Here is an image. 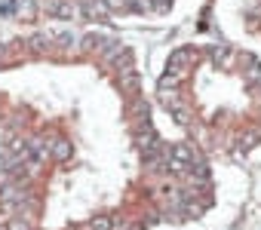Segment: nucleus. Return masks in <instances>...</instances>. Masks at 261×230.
<instances>
[{
	"mask_svg": "<svg viewBox=\"0 0 261 230\" xmlns=\"http://www.w3.org/2000/svg\"><path fill=\"white\" fill-rule=\"evenodd\" d=\"M111 62H114V68H117L120 74H123V71H133V52H129L126 46H123V49H120V52H117Z\"/></svg>",
	"mask_w": 261,
	"mask_h": 230,
	"instance_id": "nucleus-5",
	"label": "nucleus"
},
{
	"mask_svg": "<svg viewBox=\"0 0 261 230\" xmlns=\"http://www.w3.org/2000/svg\"><path fill=\"white\" fill-rule=\"evenodd\" d=\"M89 230H114V218H108V215L92 218V221H89Z\"/></svg>",
	"mask_w": 261,
	"mask_h": 230,
	"instance_id": "nucleus-9",
	"label": "nucleus"
},
{
	"mask_svg": "<svg viewBox=\"0 0 261 230\" xmlns=\"http://www.w3.org/2000/svg\"><path fill=\"white\" fill-rule=\"evenodd\" d=\"M108 40H111V37H105V34H86L80 46H83V49H89V52H101V49L108 46Z\"/></svg>",
	"mask_w": 261,
	"mask_h": 230,
	"instance_id": "nucleus-3",
	"label": "nucleus"
},
{
	"mask_svg": "<svg viewBox=\"0 0 261 230\" xmlns=\"http://www.w3.org/2000/svg\"><path fill=\"white\" fill-rule=\"evenodd\" d=\"M120 86H126V89H133V92H136V86H139V74H136V71H123V74H120Z\"/></svg>",
	"mask_w": 261,
	"mask_h": 230,
	"instance_id": "nucleus-8",
	"label": "nucleus"
},
{
	"mask_svg": "<svg viewBox=\"0 0 261 230\" xmlns=\"http://www.w3.org/2000/svg\"><path fill=\"white\" fill-rule=\"evenodd\" d=\"M53 31H40V34H34L31 37V49L34 52H46V49H53Z\"/></svg>",
	"mask_w": 261,
	"mask_h": 230,
	"instance_id": "nucleus-2",
	"label": "nucleus"
},
{
	"mask_svg": "<svg viewBox=\"0 0 261 230\" xmlns=\"http://www.w3.org/2000/svg\"><path fill=\"white\" fill-rule=\"evenodd\" d=\"M188 59H191V49H175V52L169 55V71H172V74H181L185 65H188Z\"/></svg>",
	"mask_w": 261,
	"mask_h": 230,
	"instance_id": "nucleus-4",
	"label": "nucleus"
},
{
	"mask_svg": "<svg viewBox=\"0 0 261 230\" xmlns=\"http://www.w3.org/2000/svg\"><path fill=\"white\" fill-rule=\"evenodd\" d=\"M74 43H77V37L71 31H62V34L53 37V46H59V49H74Z\"/></svg>",
	"mask_w": 261,
	"mask_h": 230,
	"instance_id": "nucleus-7",
	"label": "nucleus"
},
{
	"mask_svg": "<svg viewBox=\"0 0 261 230\" xmlns=\"http://www.w3.org/2000/svg\"><path fill=\"white\" fill-rule=\"evenodd\" d=\"M53 157H56L59 163L71 160V141H68V138H56V141H53Z\"/></svg>",
	"mask_w": 261,
	"mask_h": 230,
	"instance_id": "nucleus-6",
	"label": "nucleus"
},
{
	"mask_svg": "<svg viewBox=\"0 0 261 230\" xmlns=\"http://www.w3.org/2000/svg\"><path fill=\"white\" fill-rule=\"evenodd\" d=\"M169 4H172V0H154V7H157V10H166Z\"/></svg>",
	"mask_w": 261,
	"mask_h": 230,
	"instance_id": "nucleus-12",
	"label": "nucleus"
},
{
	"mask_svg": "<svg viewBox=\"0 0 261 230\" xmlns=\"http://www.w3.org/2000/svg\"><path fill=\"white\" fill-rule=\"evenodd\" d=\"M0 55H4V43H0Z\"/></svg>",
	"mask_w": 261,
	"mask_h": 230,
	"instance_id": "nucleus-13",
	"label": "nucleus"
},
{
	"mask_svg": "<svg viewBox=\"0 0 261 230\" xmlns=\"http://www.w3.org/2000/svg\"><path fill=\"white\" fill-rule=\"evenodd\" d=\"M212 59H215L218 65H227V62H230V49H227V46H212Z\"/></svg>",
	"mask_w": 261,
	"mask_h": 230,
	"instance_id": "nucleus-10",
	"label": "nucleus"
},
{
	"mask_svg": "<svg viewBox=\"0 0 261 230\" xmlns=\"http://www.w3.org/2000/svg\"><path fill=\"white\" fill-rule=\"evenodd\" d=\"M10 230H28V224H25V221H13Z\"/></svg>",
	"mask_w": 261,
	"mask_h": 230,
	"instance_id": "nucleus-11",
	"label": "nucleus"
},
{
	"mask_svg": "<svg viewBox=\"0 0 261 230\" xmlns=\"http://www.w3.org/2000/svg\"><path fill=\"white\" fill-rule=\"evenodd\" d=\"M43 13L53 19H77L83 10L80 4H71V0H43Z\"/></svg>",
	"mask_w": 261,
	"mask_h": 230,
	"instance_id": "nucleus-1",
	"label": "nucleus"
}]
</instances>
